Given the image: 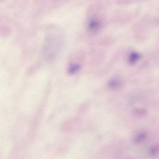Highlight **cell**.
I'll return each mask as SVG.
<instances>
[{
  "label": "cell",
  "instance_id": "obj_1",
  "mask_svg": "<svg viewBox=\"0 0 159 159\" xmlns=\"http://www.w3.org/2000/svg\"><path fill=\"white\" fill-rule=\"evenodd\" d=\"M100 22L96 19H93L89 22L88 27L90 30L95 31L99 29Z\"/></svg>",
  "mask_w": 159,
  "mask_h": 159
},
{
  "label": "cell",
  "instance_id": "obj_2",
  "mask_svg": "<svg viewBox=\"0 0 159 159\" xmlns=\"http://www.w3.org/2000/svg\"><path fill=\"white\" fill-rule=\"evenodd\" d=\"M141 56L137 53L133 52L131 54L129 58L130 63L133 64L136 62L140 58Z\"/></svg>",
  "mask_w": 159,
  "mask_h": 159
},
{
  "label": "cell",
  "instance_id": "obj_3",
  "mask_svg": "<svg viewBox=\"0 0 159 159\" xmlns=\"http://www.w3.org/2000/svg\"><path fill=\"white\" fill-rule=\"evenodd\" d=\"M147 135L146 133H142L140 134L135 138L134 139V142L135 144H139L143 141L145 139Z\"/></svg>",
  "mask_w": 159,
  "mask_h": 159
},
{
  "label": "cell",
  "instance_id": "obj_4",
  "mask_svg": "<svg viewBox=\"0 0 159 159\" xmlns=\"http://www.w3.org/2000/svg\"><path fill=\"white\" fill-rule=\"evenodd\" d=\"M80 69V66L78 64H73L69 68V72L70 73L74 74L77 72Z\"/></svg>",
  "mask_w": 159,
  "mask_h": 159
},
{
  "label": "cell",
  "instance_id": "obj_5",
  "mask_svg": "<svg viewBox=\"0 0 159 159\" xmlns=\"http://www.w3.org/2000/svg\"><path fill=\"white\" fill-rule=\"evenodd\" d=\"M121 85V83L119 81L113 80L110 81L109 83V86L112 89H116L119 88Z\"/></svg>",
  "mask_w": 159,
  "mask_h": 159
},
{
  "label": "cell",
  "instance_id": "obj_6",
  "mask_svg": "<svg viewBox=\"0 0 159 159\" xmlns=\"http://www.w3.org/2000/svg\"><path fill=\"white\" fill-rule=\"evenodd\" d=\"M158 148L157 146H154L151 148L150 150L151 155L153 156H155L158 153Z\"/></svg>",
  "mask_w": 159,
  "mask_h": 159
},
{
  "label": "cell",
  "instance_id": "obj_7",
  "mask_svg": "<svg viewBox=\"0 0 159 159\" xmlns=\"http://www.w3.org/2000/svg\"><path fill=\"white\" fill-rule=\"evenodd\" d=\"M135 114L140 116H144L146 114V111L142 109H137L135 110Z\"/></svg>",
  "mask_w": 159,
  "mask_h": 159
}]
</instances>
